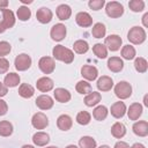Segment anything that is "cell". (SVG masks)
<instances>
[{
	"mask_svg": "<svg viewBox=\"0 0 148 148\" xmlns=\"http://www.w3.org/2000/svg\"><path fill=\"white\" fill-rule=\"evenodd\" d=\"M66 27L62 24V23H57L54 24L52 28H51V31H50V35H51V38L56 42H60L65 37H66Z\"/></svg>",
	"mask_w": 148,
	"mask_h": 148,
	"instance_id": "obj_7",
	"label": "cell"
},
{
	"mask_svg": "<svg viewBox=\"0 0 148 148\" xmlns=\"http://www.w3.org/2000/svg\"><path fill=\"white\" fill-rule=\"evenodd\" d=\"M114 94L120 99H126L132 95V86L126 81H120L114 87Z\"/></svg>",
	"mask_w": 148,
	"mask_h": 148,
	"instance_id": "obj_3",
	"label": "cell"
},
{
	"mask_svg": "<svg viewBox=\"0 0 148 148\" xmlns=\"http://www.w3.org/2000/svg\"><path fill=\"white\" fill-rule=\"evenodd\" d=\"M90 119H91V116L87 111H80L76 114V121L80 125H88L90 123Z\"/></svg>",
	"mask_w": 148,
	"mask_h": 148,
	"instance_id": "obj_38",
	"label": "cell"
},
{
	"mask_svg": "<svg viewBox=\"0 0 148 148\" xmlns=\"http://www.w3.org/2000/svg\"><path fill=\"white\" fill-rule=\"evenodd\" d=\"M32 141L36 146H39V147H43V146H46L50 141V136L47 133H44V132H37L34 134L32 136Z\"/></svg>",
	"mask_w": 148,
	"mask_h": 148,
	"instance_id": "obj_24",
	"label": "cell"
},
{
	"mask_svg": "<svg viewBox=\"0 0 148 148\" xmlns=\"http://www.w3.org/2000/svg\"><path fill=\"white\" fill-rule=\"evenodd\" d=\"M46 148H58V147H56V146H50V147H46Z\"/></svg>",
	"mask_w": 148,
	"mask_h": 148,
	"instance_id": "obj_56",
	"label": "cell"
},
{
	"mask_svg": "<svg viewBox=\"0 0 148 148\" xmlns=\"http://www.w3.org/2000/svg\"><path fill=\"white\" fill-rule=\"evenodd\" d=\"M66 148H77V147H76L75 145H69V146H67Z\"/></svg>",
	"mask_w": 148,
	"mask_h": 148,
	"instance_id": "obj_53",
	"label": "cell"
},
{
	"mask_svg": "<svg viewBox=\"0 0 148 148\" xmlns=\"http://www.w3.org/2000/svg\"><path fill=\"white\" fill-rule=\"evenodd\" d=\"M22 148H35L34 146H31V145H24Z\"/></svg>",
	"mask_w": 148,
	"mask_h": 148,
	"instance_id": "obj_52",
	"label": "cell"
},
{
	"mask_svg": "<svg viewBox=\"0 0 148 148\" xmlns=\"http://www.w3.org/2000/svg\"><path fill=\"white\" fill-rule=\"evenodd\" d=\"M142 114V105L140 103H133L130 105L128 111H127V116L131 120H136L139 119V117Z\"/></svg>",
	"mask_w": 148,
	"mask_h": 148,
	"instance_id": "obj_21",
	"label": "cell"
},
{
	"mask_svg": "<svg viewBox=\"0 0 148 148\" xmlns=\"http://www.w3.org/2000/svg\"><path fill=\"white\" fill-rule=\"evenodd\" d=\"M133 132L138 136H146L148 135V123L146 120H140L134 123L133 125Z\"/></svg>",
	"mask_w": 148,
	"mask_h": 148,
	"instance_id": "obj_20",
	"label": "cell"
},
{
	"mask_svg": "<svg viewBox=\"0 0 148 148\" xmlns=\"http://www.w3.org/2000/svg\"><path fill=\"white\" fill-rule=\"evenodd\" d=\"M80 148H96V141L91 136H82L79 141Z\"/></svg>",
	"mask_w": 148,
	"mask_h": 148,
	"instance_id": "obj_35",
	"label": "cell"
},
{
	"mask_svg": "<svg viewBox=\"0 0 148 148\" xmlns=\"http://www.w3.org/2000/svg\"><path fill=\"white\" fill-rule=\"evenodd\" d=\"M73 49L76 53L79 54H82V53H86L88 50H89V45L86 40H82V39H79L76 42H74V45H73Z\"/></svg>",
	"mask_w": 148,
	"mask_h": 148,
	"instance_id": "obj_33",
	"label": "cell"
},
{
	"mask_svg": "<svg viewBox=\"0 0 148 148\" xmlns=\"http://www.w3.org/2000/svg\"><path fill=\"white\" fill-rule=\"evenodd\" d=\"M3 31H5V29L2 28V25H1V23H0V34H2Z\"/></svg>",
	"mask_w": 148,
	"mask_h": 148,
	"instance_id": "obj_54",
	"label": "cell"
},
{
	"mask_svg": "<svg viewBox=\"0 0 148 148\" xmlns=\"http://www.w3.org/2000/svg\"><path fill=\"white\" fill-rule=\"evenodd\" d=\"M99 148H110V147H109V146H106V145H103V146H101Z\"/></svg>",
	"mask_w": 148,
	"mask_h": 148,
	"instance_id": "obj_55",
	"label": "cell"
},
{
	"mask_svg": "<svg viewBox=\"0 0 148 148\" xmlns=\"http://www.w3.org/2000/svg\"><path fill=\"white\" fill-rule=\"evenodd\" d=\"M108 112H109V111H108L106 106H104V105H98V106H96V108L94 109L92 116H94V118H95L96 120L102 121V120H104V119L106 118Z\"/></svg>",
	"mask_w": 148,
	"mask_h": 148,
	"instance_id": "obj_29",
	"label": "cell"
},
{
	"mask_svg": "<svg viewBox=\"0 0 148 148\" xmlns=\"http://www.w3.org/2000/svg\"><path fill=\"white\" fill-rule=\"evenodd\" d=\"M53 58L57 60H60L65 64H71L74 60V53L72 50L62 46V45H56L52 50Z\"/></svg>",
	"mask_w": 148,
	"mask_h": 148,
	"instance_id": "obj_1",
	"label": "cell"
},
{
	"mask_svg": "<svg viewBox=\"0 0 148 148\" xmlns=\"http://www.w3.org/2000/svg\"><path fill=\"white\" fill-rule=\"evenodd\" d=\"M36 17L40 23L46 24L52 20V12H51V9H49L46 7H42V8H39L37 10Z\"/></svg>",
	"mask_w": 148,
	"mask_h": 148,
	"instance_id": "obj_14",
	"label": "cell"
},
{
	"mask_svg": "<svg viewBox=\"0 0 148 148\" xmlns=\"http://www.w3.org/2000/svg\"><path fill=\"white\" fill-rule=\"evenodd\" d=\"M34 94H35L34 87L28 83H22L18 88V95L23 98H30L34 96Z\"/></svg>",
	"mask_w": 148,
	"mask_h": 148,
	"instance_id": "obj_26",
	"label": "cell"
},
{
	"mask_svg": "<svg viewBox=\"0 0 148 148\" xmlns=\"http://www.w3.org/2000/svg\"><path fill=\"white\" fill-rule=\"evenodd\" d=\"M108 68L113 73H118L124 68V62L119 57H111L108 59Z\"/></svg>",
	"mask_w": 148,
	"mask_h": 148,
	"instance_id": "obj_17",
	"label": "cell"
},
{
	"mask_svg": "<svg viewBox=\"0 0 148 148\" xmlns=\"http://www.w3.org/2000/svg\"><path fill=\"white\" fill-rule=\"evenodd\" d=\"M128 7L131 10L139 13V12H142L145 9V2L142 0H131L128 2Z\"/></svg>",
	"mask_w": 148,
	"mask_h": 148,
	"instance_id": "obj_40",
	"label": "cell"
},
{
	"mask_svg": "<svg viewBox=\"0 0 148 148\" xmlns=\"http://www.w3.org/2000/svg\"><path fill=\"white\" fill-rule=\"evenodd\" d=\"M105 32H106V28L103 23H95L92 29H91V35L95 37V38H102L105 36Z\"/></svg>",
	"mask_w": 148,
	"mask_h": 148,
	"instance_id": "obj_30",
	"label": "cell"
},
{
	"mask_svg": "<svg viewBox=\"0 0 148 148\" xmlns=\"http://www.w3.org/2000/svg\"><path fill=\"white\" fill-rule=\"evenodd\" d=\"M22 3H32V0H20Z\"/></svg>",
	"mask_w": 148,
	"mask_h": 148,
	"instance_id": "obj_51",
	"label": "cell"
},
{
	"mask_svg": "<svg viewBox=\"0 0 148 148\" xmlns=\"http://www.w3.org/2000/svg\"><path fill=\"white\" fill-rule=\"evenodd\" d=\"M134 67L139 73H145L147 71V68H148V62H147V60L145 58L139 57V58H136L134 60Z\"/></svg>",
	"mask_w": 148,
	"mask_h": 148,
	"instance_id": "obj_36",
	"label": "cell"
},
{
	"mask_svg": "<svg viewBox=\"0 0 148 148\" xmlns=\"http://www.w3.org/2000/svg\"><path fill=\"white\" fill-rule=\"evenodd\" d=\"M31 124L37 130H44L49 125V119L43 112H37V113H35L32 116Z\"/></svg>",
	"mask_w": 148,
	"mask_h": 148,
	"instance_id": "obj_9",
	"label": "cell"
},
{
	"mask_svg": "<svg viewBox=\"0 0 148 148\" xmlns=\"http://www.w3.org/2000/svg\"><path fill=\"white\" fill-rule=\"evenodd\" d=\"M8 6V1L7 0H0V9H5Z\"/></svg>",
	"mask_w": 148,
	"mask_h": 148,
	"instance_id": "obj_47",
	"label": "cell"
},
{
	"mask_svg": "<svg viewBox=\"0 0 148 148\" xmlns=\"http://www.w3.org/2000/svg\"><path fill=\"white\" fill-rule=\"evenodd\" d=\"M89 7L92 9V10H99L102 9V7L105 5V1L104 0H90L88 2Z\"/></svg>",
	"mask_w": 148,
	"mask_h": 148,
	"instance_id": "obj_41",
	"label": "cell"
},
{
	"mask_svg": "<svg viewBox=\"0 0 148 148\" xmlns=\"http://www.w3.org/2000/svg\"><path fill=\"white\" fill-rule=\"evenodd\" d=\"M127 39L132 44H142L146 40V31L141 27H133L127 34Z\"/></svg>",
	"mask_w": 148,
	"mask_h": 148,
	"instance_id": "obj_2",
	"label": "cell"
},
{
	"mask_svg": "<svg viewBox=\"0 0 148 148\" xmlns=\"http://www.w3.org/2000/svg\"><path fill=\"white\" fill-rule=\"evenodd\" d=\"M7 110H8L7 103L3 99H0V116H5L7 113Z\"/></svg>",
	"mask_w": 148,
	"mask_h": 148,
	"instance_id": "obj_44",
	"label": "cell"
},
{
	"mask_svg": "<svg viewBox=\"0 0 148 148\" xmlns=\"http://www.w3.org/2000/svg\"><path fill=\"white\" fill-rule=\"evenodd\" d=\"M143 103H145L146 106H148V96H147V95H146L145 98H143Z\"/></svg>",
	"mask_w": 148,
	"mask_h": 148,
	"instance_id": "obj_50",
	"label": "cell"
},
{
	"mask_svg": "<svg viewBox=\"0 0 148 148\" xmlns=\"http://www.w3.org/2000/svg\"><path fill=\"white\" fill-rule=\"evenodd\" d=\"M53 95H54V98L60 103H66L71 99V92L65 88H57Z\"/></svg>",
	"mask_w": 148,
	"mask_h": 148,
	"instance_id": "obj_23",
	"label": "cell"
},
{
	"mask_svg": "<svg viewBox=\"0 0 148 148\" xmlns=\"http://www.w3.org/2000/svg\"><path fill=\"white\" fill-rule=\"evenodd\" d=\"M73 125V120L68 114H61L57 119V126L61 131H68Z\"/></svg>",
	"mask_w": 148,
	"mask_h": 148,
	"instance_id": "obj_19",
	"label": "cell"
},
{
	"mask_svg": "<svg viewBox=\"0 0 148 148\" xmlns=\"http://www.w3.org/2000/svg\"><path fill=\"white\" fill-rule=\"evenodd\" d=\"M121 38L118 36V35H110L105 38V47H108L110 51H118L121 46Z\"/></svg>",
	"mask_w": 148,
	"mask_h": 148,
	"instance_id": "obj_10",
	"label": "cell"
},
{
	"mask_svg": "<svg viewBox=\"0 0 148 148\" xmlns=\"http://www.w3.org/2000/svg\"><path fill=\"white\" fill-rule=\"evenodd\" d=\"M7 92H8V89H7V87H6V86H5L2 82H0V97L5 96Z\"/></svg>",
	"mask_w": 148,
	"mask_h": 148,
	"instance_id": "obj_45",
	"label": "cell"
},
{
	"mask_svg": "<svg viewBox=\"0 0 148 148\" xmlns=\"http://www.w3.org/2000/svg\"><path fill=\"white\" fill-rule=\"evenodd\" d=\"M36 105L40 110H49L53 106V99L49 95H40L36 99Z\"/></svg>",
	"mask_w": 148,
	"mask_h": 148,
	"instance_id": "obj_16",
	"label": "cell"
},
{
	"mask_svg": "<svg viewBox=\"0 0 148 148\" xmlns=\"http://www.w3.org/2000/svg\"><path fill=\"white\" fill-rule=\"evenodd\" d=\"M131 148H146V147H145L142 143H134Z\"/></svg>",
	"mask_w": 148,
	"mask_h": 148,
	"instance_id": "obj_49",
	"label": "cell"
},
{
	"mask_svg": "<svg viewBox=\"0 0 148 148\" xmlns=\"http://www.w3.org/2000/svg\"><path fill=\"white\" fill-rule=\"evenodd\" d=\"M1 13H2V20L0 21L2 28L6 30V29H9L12 28L14 24H15V16H14V13L10 10V9H1Z\"/></svg>",
	"mask_w": 148,
	"mask_h": 148,
	"instance_id": "obj_8",
	"label": "cell"
},
{
	"mask_svg": "<svg viewBox=\"0 0 148 148\" xmlns=\"http://www.w3.org/2000/svg\"><path fill=\"white\" fill-rule=\"evenodd\" d=\"M101 94L99 92H97V91H91V92H89L86 97H84V104L87 105V106H94V105H96L97 103H99L101 102Z\"/></svg>",
	"mask_w": 148,
	"mask_h": 148,
	"instance_id": "obj_27",
	"label": "cell"
},
{
	"mask_svg": "<svg viewBox=\"0 0 148 148\" xmlns=\"http://www.w3.org/2000/svg\"><path fill=\"white\" fill-rule=\"evenodd\" d=\"M5 86L6 87H10V88H14L16 86H18L20 83V75L16 74V73H9L5 76Z\"/></svg>",
	"mask_w": 148,
	"mask_h": 148,
	"instance_id": "obj_28",
	"label": "cell"
},
{
	"mask_svg": "<svg viewBox=\"0 0 148 148\" xmlns=\"http://www.w3.org/2000/svg\"><path fill=\"white\" fill-rule=\"evenodd\" d=\"M142 22H143V25L145 27H148V13H146L142 17Z\"/></svg>",
	"mask_w": 148,
	"mask_h": 148,
	"instance_id": "obj_48",
	"label": "cell"
},
{
	"mask_svg": "<svg viewBox=\"0 0 148 148\" xmlns=\"http://www.w3.org/2000/svg\"><path fill=\"white\" fill-rule=\"evenodd\" d=\"M36 87H37L38 90H40L43 92H47L53 88V81L47 76H43V77L37 80Z\"/></svg>",
	"mask_w": 148,
	"mask_h": 148,
	"instance_id": "obj_15",
	"label": "cell"
},
{
	"mask_svg": "<svg viewBox=\"0 0 148 148\" xmlns=\"http://www.w3.org/2000/svg\"><path fill=\"white\" fill-rule=\"evenodd\" d=\"M14 65H15V68H16L17 71H20V72L27 71V69L30 68V66H31V58H30V56H28L27 53H21V54H18V56L15 58Z\"/></svg>",
	"mask_w": 148,
	"mask_h": 148,
	"instance_id": "obj_5",
	"label": "cell"
},
{
	"mask_svg": "<svg viewBox=\"0 0 148 148\" xmlns=\"http://www.w3.org/2000/svg\"><path fill=\"white\" fill-rule=\"evenodd\" d=\"M121 56L126 60H132L135 58V49L132 45H125L121 49Z\"/></svg>",
	"mask_w": 148,
	"mask_h": 148,
	"instance_id": "obj_34",
	"label": "cell"
},
{
	"mask_svg": "<svg viewBox=\"0 0 148 148\" xmlns=\"http://www.w3.org/2000/svg\"><path fill=\"white\" fill-rule=\"evenodd\" d=\"M75 21L82 28H88V27H90L92 24V18H91V16L87 12L77 13L76 16H75Z\"/></svg>",
	"mask_w": 148,
	"mask_h": 148,
	"instance_id": "obj_13",
	"label": "cell"
},
{
	"mask_svg": "<svg viewBox=\"0 0 148 148\" xmlns=\"http://www.w3.org/2000/svg\"><path fill=\"white\" fill-rule=\"evenodd\" d=\"M9 68V61L6 58H0V74H3Z\"/></svg>",
	"mask_w": 148,
	"mask_h": 148,
	"instance_id": "obj_43",
	"label": "cell"
},
{
	"mask_svg": "<svg viewBox=\"0 0 148 148\" xmlns=\"http://www.w3.org/2000/svg\"><path fill=\"white\" fill-rule=\"evenodd\" d=\"M110 111H111V114L114 118H117V119L123 118L125 116V113H126V105H125L124 102H120V101L119 102H116V103H113L111 105Z\"/></svg>",
	"mask_w": 148,
	"mask_h": 148,
	"instance_id": "obj_12",
	"label": "cell"
},
{
	"mask_svg": "<svg viewBox=\"0 0 148 148\" xmlns=\"http://www.w3.org/2000/svg\"><path fill=\"white\" fill-rule=\"evenodd\" d=\"M30 16H31V12H30V9L28 7H25V6L18 7V9H17V17H18V20L28 21L30 18Z\"/></svg>",
	"mask_w": 148,
	"mask_h": 148,
	"instance_id": "obj_39",
	"label": "cell"
},
{
	"mask_svg": "<svg viewBox=\"0 0 148 148\" xmlns=\"http://www.w3.org/2000/svg\"><path fill=\"white\" fill-rule=\"evenodd\" d=\"M96 86H97L98 90H101V91H109L113 87V81H112V79L110 76L103 75L97 80V84Z\"/></svg>",
	"mask_w": 148,
	"mask_h": 148,
	"instance_id": "obj_18",
	"label": "cell"
},
{
	"mask_svg": "<svg viewBox=\"0 0 148 148\" xmlns=\"http://www.w3.org/2000/svg\"><path fill=\"white\" fill-rule=\"evenodd\" d=\"M13 133V125L8 120L0 121V135L1 136H9Z\"/></svg>",
	"mask_w": 148,
	"mask_h": 148,
	"instance_id": "obj_32",
	"label": "cell"
},
{
	"mask_svg": "<svg viewBox=\"0 0 148 148\" xmlns=\"http://www.w3.org/2000/svg\"><path fill=\"white\" fill-rule=\"evenodd\" d=\"M113 148H130V146H128L126 142H124V141H118V142L114 145Z\"/></svg>",
	"mask_w": 148,
	"mask_h": 148,
	"instance_id": "obj_46",
	"label": "cell"
},
{
	"mask_svg": "<svg viewBox=\"0 0 148 148\" xmlns=\"http://www.w3.org/2000/svg\"><path fill=\"white\" fill-rule=\"evenodd\" d=\"M105 12H106L108 16H110L112 18H117V17H120L124 14V7L120 2L110 1L105 6Z\"/></svg>",
	"mask_w": 148,
	"mask_h": 148,
	"instance_id": "obj_4",
	"label": "cell"
},
{
	"mask_svg": "<svg viewBox=\"0 0 148 148\" xmlns=\"http://www.w3.org/2000/svg\"><path fill=\"white\" fill-rule=\"evenodd\" d=\"M75 89H76V91H77L79 94H89V92L92 91L90 83H88L87 81H83V80H82V81H79V82L76 83Z\"/></svg>",
	"mask_w": 148,
	"mask_h": 148,
	"instance_id": "obj_37",
	"label": "cell"
},
{
	"mask_svg": "<svg viewBox=\"0 0 148 148\" xmlns=\"http://www.w3.org/2000/svg\"><path fill=\"white\" fill-rule=\"evenodd\" d=\"M10 44L8 42H0V58H2L3 56H7L10 52Z\"/></svg>",
	"mask_w": 148,
	"mask_h": 148,
	"instance_id": "obj_42",
	"label": "cell"
},
{
	"mask_svg": "<svg viewBox=\"0 0 148 148\" xmlns=\"http://www.w3.org/2000/svg\"><path fill=\"white\" fill-rule=\"evenodd\" d=\"M81 75L88 80V81H94L97 75H98V71L96 67L94 66H90V65H83L82 68H81Z\"/></svg>",
	"mask_w": 148,
	"mask_h": 148,
	"instance_id": "obj_11",
	"label": "cell"
},
{
	"mask_svg": "<svg viewBox=\"0 0 148 148\" xmlns=\"http://www.w3.org/2000/svg\"><path fill=\"white\" fill-rule=\"evenodd\" d=\"M111 134L114 138H117V139H121L126 134V127H125V125L123 123H119V121L114 123L112 125V127H111Z\"/></svg>",
	"mask_w": 148,
	"mask_h": 148,
	"instance_id": "obj_25",
	"label": "cell"
},
{
	"mask_svg": "<svg viewBox=\"0 0 148 148\" xmlns=\"http://www.w3.org/2000/svg\"><path fill=\"white\" fill-rule=\"evenodd\" d=\"M72 15V9L68 5H59L57 7V16L59 20L61 21H65V20H68Z\"/></svg>",
	"mask_w": 148,
	"mask_h": 148,
	"instance_id": "obj_22",
	"label": "cell"
},
{
	"mask_svg": "<svg viewBox=\"0 0 148 148\" xmlns=\"http://www.w3.org/2000/svg\"><path fill=\"white\" fill-rule=\"evenodd\" d=\"M38 67L44 74H51L56 68V62L51 57H42L38 61Z\"/></svg>",
	"mask_w": 148,
	"mask_h": 148,
	"instance_id": "obj_6",
	"label": "cell"
},
{
	"mask_svg": "<svg viewBox=\"0 0 148 148\" xmlns=\"http://www.w3.org/2000/svg\"><path fill=\"white\" fill-rule=\"evenodd\" d=\"M92 52L95 53V56H97L101 59H104L108 57V49L105 47V45L101 43H97L92 46Z\"/></svg>",
	"mask_w": 148,
	"mask_h": 148,
	"instance_id": "obj_31",
	"label": "cell"
}]
</instances>
